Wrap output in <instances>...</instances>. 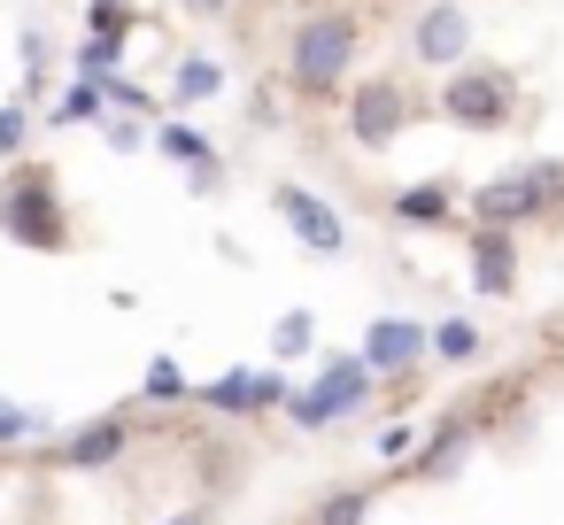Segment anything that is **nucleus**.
<instances>
[{
    "instance_id": "obj_1",
    "label": "nucleus",
    "mask_w": 564,
    "mask_h": 525,
    "mask_svg": "<svg viewBox=\"0 0 564 525\" xmlns=\"http://www.w3.org/2000/svg\"><path fill=\"white\" fill-rule=\"evenodd\" d=\"M356 394H364V371H356V363H340V371H333L325 386H310V394L294 402V417H302V425H325V417L356 409Z\"/></svg>"
},
{
    "instance_id": "obj_2",
    "label": "nucleus",
    "mask_w": 564,
    "mask_h": 525,
    "mask_svg": "<svg viewBox=\"0 0 564 525\" xmlns=\"http://www.w3.org/2000/svg\"><path fill=\"white\" fill-rule=\"evenodd\" d=\"M279 201L294 209V225H302V240H310V248H340V225H333V209H325V201H310L302 186H286Z\"/></svg>"
},
{
    "instance_id": "obj_3",
    "label": "nucleus",
    "mask_w": 564,
    "mask_h": 525,
    "mask_svg": "<svg viewBox=\"0 0 564 525\" xmlns=\"http://www.w3.org/2000/svg\"><path fill=\"white\" fill-rule=\"evenodd\" d=\"M124 456V425H86L78 440H70V463L78 471H94V463H117Z\"/></svg>"
},
{
    "instance_id": "obj_4",
    "label": "nucleus",
    "mask_w": 564,
    "mask_h": 525,
    "mask_svg": "<svg viewBox=\"0 0 564 525\" xmlns=\"http://www.w3.org/2000/svg\"><path fill=\"white\" fill-rule=\"evenodd\" d=\"M410 356H417V332H410V325H379V332H371V363H379V371H394V363H410Z\"/></svg>"
},
{
    "instance_id": "obj_5",
    "label": "nucleus",
    "mask_w": 564,
    "mask_h": 525,
    "mask_svg": "<svg viewBox=\"0 0 564 525\" xmlns=\"http://www.w3.org/2000/svg\"><path fill=\"white\" fill-rule=\"evenodd\" d=\"M464 440H471V433H464V425H456V417H448V425H441V433H433V448H425V456H417V471H448V463H456V456H464Z\"/></svg>"
},
{
    "instance_id": "obj_6",
    "label": "nucleus",
    "mask_w": 564,
    "mask_h": 525,
    "mask_svg": "<svg viewBox=\"0 0 564 525\" xmlns=\"http://www.w3.org/2000/svg\"><path fill=\"white\" fill-rule=\"evenodd\" d=\"M433 348H441L448 363H471V356H479V332H471V325H441V332H433Z\"/></svg>"
},
{
    "instance_id": "obj_7",
    "label": "nucleus",
    "mask_w": 564,
    "mask_h": 525,
    "mask_svg": "<svg viewBox=\"0 0 564 525\" xmlns=\"http://www.w3.org/2000/svg\"><path fill=\"white\" fill-rule=\"evenodd\" d=\"M364 510H371V494H356V486H348V494H333V502L317 510V525H364Z\"/></svg>"
},
{
    "instance_id": "obj_8",
    "label": "nucleus",
    "mask_w": 564,
    "mask_h": 525,
    "mask_svg": "<svg viewBox=\"0 0 564 525\" xmlns=\"http://www.w3.org/2000/svg\"><path fill=\"white\" fill-rule=\"evenodd\" d=\"M40 433V409H17V402H0V448L9 440H32Z\"/></svg>"
},
{
    "instance_id": "obj_9",
    "label": "nucleus",
    "mask_w": 564,
    "mask_h": 525,
    "mask_svg": "<svg viewBox=\"0 0 564 525\" xmlns=\"http://www.w3.org/2000/svg\"><path fill=\"white\" fill-rule=\"evenodd\" d=\"M0 147H17V117H0Z\"/></svg>"
},
{
    "instance_id": "obj_10",
    "label": "nucleus",
    "mask_w": 564,
    "mask_h": 525,
    "mask_svg": "<svg viewBox=\"0 0 564 525\" xmlns=\"http://www.w3.org/2000/svg\"><path fill=\"white\" fill-rule=\"evenodd\" d=\"M171 525H209V517H202V510H186V517H171Z\"/></svg>"
}]
</instances>
